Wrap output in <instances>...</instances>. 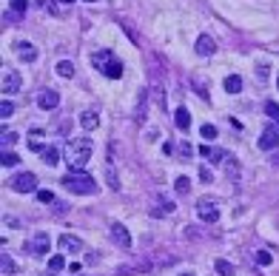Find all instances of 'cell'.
I'll return each mask as SVG.
<instances>
[{
	"mask_svg": "<svg viewBox=\"0 0 279 276\" xmlns=\"http://www.w3.org/2000/svg\"><path fill=\"white\" fill-rule=\"evenodd\" d=\"M222 165H225V171L231 174V177H236V174H239V165H236V157H231V154H225V160H222Z\"/></svg>",
	"mask_w": 279,
	"mask_h": 276,
	"instance_id": "484cf974",
	"label": "cell"
},
{
	"mask_svg": "<svg viewBox=\"0 0 279 276\" xmlns=\"http://www.w3.org/2000/svg\"><path fill=\"white\" fill-rule=\"evenodd\" d=\"M17 131H12V128H3V134H0V142L3 145H12V142H17Z\"/></svg>",
	"mask_w": 279,
	"mask_h": 276,
	"instance_id": "f546056e",
	"label": "cell"
},
{
	"mask_svg": "<svg viewBox=\"0 0 279 276\" xmlns=\"http://www.w3.org/2000/svg\"><path fill=\"white\" fill-rule=\"evenodd\" d=\"M177 154H180V160H183V162H188L191 157H194V145H191L188 139H183V142L177 145Z\"/></svg>",
	"mask_w": 279,
	"mask_h": 276,
	"instance_id": "603a6c76",
	"label": "cell"
},
{
	"mask_svg": "<svg viewBox=\"0 0 279 276\" xmlns=\"http://www.w3.org/2000/svg\"><path fill=\"white\" fill-rule=\"evenodd\" d=\"M265 114L271 117V120L277 123V128H279V105L274 103V100H268V103H265Z\"/></svg>",
	"mask_w": 279,
	"mask_h": 276,
	"instance_id": "f1b7e54d",
	"label": "cell"
},
{
	"mask_svg": "<svg viewBox=\"0 0 279 276\" xmlns=\"http://www.w3.org/2000/svg\"><path fill=\"white\" fill-rule=\"evenodd\" d=\"M14 51H17V57L23 60V63H35L37 60V48L29 43V40H20L17 46H14Z\"/></svg>",
	"mask_w": 279,
	"mask_h": 276,
	"instance_id": "4fadbf2b",
	"label": "cell"
},
{
	"mask_svg": "<svg viewBox=\"0 0 279 276\" xmlns=\"http://www.w3.org/2000/svg\"><path fill=\"white\" fill-rule=\"evenodd\" d=\"M199 134H202V139H217V128L211 126V123H205V126L199 128Z\"/></svg>",
	"mask_w": 279,
	"mask_h": 276,
	"instance_id": "1f68e13d",
	"label": "cell"
},
{
	"mask_svg": "<svg viewBox=\"0 0 279 276\" xmlns=\"http://www.w3.org/2000/svg\"><path fill=\"white\" fill-rule=\"evenodd\" d=\"M17 154H12V151H3V165H6V168H14V165H17Z\"/></svg>",
	"mask_w": 279,
	"mask_h": 276,
	"instance_id": "d6a6232c",
	"label": "cell"
},
{
	"mask_svg": "<svg viewBox=\"0 0 279 276\" xmlns=\"http://www.w3.org/2000/svg\"><path fill=\"white\" fill-rule=\"evenodd\" d=\"M97 126H100V114H97V111H83V114H80V128L94 131Z\"/></svg>",
	"mask_w": 279,
	"mask_h": 276,
	"instance_id": "ac0fdd59",
	"label": "cell"
},
{
	"mask_svg": "<svg viewBox=\"0 0 279 276\" xmlns=\"http://www.w3.org/2000/svg\"><path fill=\"white\" fill-rule=\"evenodd\" d=\"M48 245H51V242H48V236L40 230V233H35L32 239L26 242V251L32 253V256H43V253H48Z\"/></svg>",
	"mask_w": 279,
	"mask_h": 276,
	"instance_id": "ba28073f",
	"label": "cell"
},
{
	"mask_svg": "<svg viewBox=\"0 0 279 276\" xmlns=\"http://www.w3.org/2000/svg\"><path fill=\"white\" fill-rule=\"evenodd\" d=\"M57 245H60V251H66V253H80L83 251V242L77 239V236H71V233H63L57 239Z\"/></svg>",
	"mask_w": 279,
	"mask_h": 276,
	"instance_id": "5bb4252c",
	"label": "cell"
},
{
	"mask_svg": "<svg viewBox=\"0 0 279 276\" xmlns=\"http://www.w3.org/2000/svg\"><path fill=\"white\" fill-rule=\"evenodd\" d=\"M271 162H274V165H279V151H274V157H271Z\"/></svg>",
	"mask_w": 279,
	"mask_h": 276,
	"instance_id": "74e56055",
	"label": "cell"
},
{
	"mask_svg": "<svg viewBox=\"0 0 279 276\" xmlns=\"http://www.w3.org/2000/svg\"><path fill=\"white\" fill-rule=\"evenodd\" d=\"M271 259H274V256H271L268 251H256V262L259 265H271Z\"/></svg>",
	"mask_w": 279,
	"mask_h": 276,
	"instance_id": "836d02e7",
	"label": "cell"
},
{
	"mask_svg": "<svg viewBox=\"0 0 279 276\" xmlns=\"http://www.w3.org/2000/svg\"><path fill=\"white\" fill-rule=\"evenodd\" d=\"M54 71H57L60 77H66V80H69L71 74H74V63H71V60H60L57 66H54Z\"/></svg>",
	"mask_w": 279,
	"mask_h": 276,
	"instance_id": "cb8c5ba5",
	"label": "cell"
},
{
	"mask_svg": "<svg viewBox=\"0 0 279 276\" xmlns=\"http://www.w3.org/2000/svg\"><path fill=\"white\" fill-rule=\"evenodd\" d=\"M12 114H14V103H12V100H3V105H0V117H3V120H9Z\"/></svg>",
	"mask_w": 279,
	"mask_h": 276,
	"instance_id": "4dcf8cb0",
	"label": "cell"
},
{
	"mask_svg": "<svg viewBox=\"0 0 279 276\" xmlns=\"http://www.w3.org/2000/svg\"><path fill=\"white\" fill-rule=\"evenodd\" d=\"M26 142H29V148L35 151V154H43V148H46V145H43V131H40V128H32Z\"/></svg>",
	"mask_w": 279,
	"mask_h": 276,
	"instance_id": "e0dca14e",
	"label": "cell"
},
{
	"mask_svg": "<svg viewBox=\"0 0 279 276\" xmlns=\"http://www.w3.org/2000/svg\"><path fill=\"white\" fill-rule=\"evenodd\" d=\"M40 157H43V162H48V165H57V162H60V148H57V145H46Z\"/></svg>",
	"mask_w": 279,
	"mask_h": 276,
	"instance_id": "44dd1931",
	"label": "cell"
},
{
	"mask_svg": "<svg viewBox=\"0 0 279 276\" xmlns=\"http://www.w3.org/2000/svg\"><path fill=\"white\" fill-rule=\"evenodd\" d=\"M222 86H225V92L228 94H239L242 92V77H239V74H228Z\"/></svg>",
	"mask_w": 279,
	"mask_h": 276,
	"instance_id": "d6986e66",
	"label": "cell"
},
{
	"mask_svg": "<svg viewBox=\"0 0 279 276\" xmlns=\"http://www.w3.org/2000/svg\"><path fill=\"white\" fill-rule=\"evenodd\" d=\"M66 268V259H63V253H57V256H51L48 259V274H60Z\"/></svg>",
	"mask_w": 279,
	"mask_h": 276,
	"instance_id": "d4e9b609",
	"label": "cell"
},
{
	"mask_svg": "<svg viewBox=\"0 0 279 276\" xmlns=\"http://www.w3.org/2000/svg\"><path fill=\"white\" fill-rule=\"evenodd\" d=\"M20 86H23V80H20V74L17 71H3V83H0V89H3V94L6 97H12V94L20 92Z\"/></svg>",
	"mask_w": 279,
	"mask_h": 276,
	"instance_id": "52a82bcc",
	"label": "cell"
},
{
	"mask_svg": "<svg viewBox=\"0 0 279 276\" xmlns=\"http://www.w3.org/2000/svg\"><path fill=\"white\" fill-rule=\"evenodd\" d=\"M151 214L154 217H171V214H174V199L157 194L154 196V202H151Z\"/></svg>",
	"mask_w": 279,
	"mask_h": 276,
	"instance_id": "9c48e42d",
	"label": "cell"
},
{
	"mask_svg": "<svg viewBox=\"0 0 279 276\" xmlns=\"http://www.w3.org/2000/svg\"><path fill=\"white\" fill-rule=\"evenodd\" d=\"M63 188L71 191V194H97V183H94V177L83 171H71L63 177Z\"/></svg>",
	"mask_w": 279,
	"mask_h": 276,
	"instance_id": "7a4b0ae2",
	"label": "cell"
},
{
	"mask_svg": "<svg viewBox=\"0 0 279 276\" xmlns=\"http://www.w3.org/2000/svg\"><path fill=\"white\" fill-rule=\"evenodd\" d=\"M9 6H12V9H14L17 14L26 12V0H9Z\"/></svg>",
	"mask_w": 279,
	"mask_h": 276,
	"instance_id": "d590c367",
	"label": "cell"
},
{
	"mask_svg": "<svg viewBox=\"0 0 279 276\" xmlns=\"http://www.w3.org/2000/svg\"><path fill=\"white\" fill-rule=\"evenodd\" d=\"M220 214H222L220 199H214V196H202V199H197V217L202 219V222H217Z\"/></svg>",
	"mask_w": 279,
	"mask_h": 276,
	"instance_id": "277c9868",
	"label": "cell"
},
{
	"mask_svg": "<svg viewBox=\"0 0 279 276\" xmlns=\"http://www.w3.org/2000/svg\"><path fill=\"white\" fill-rule=\"evenodd\" d=\"M14 274H17V265L12 262L9 253H3V276H14Z\"/></svg>",
	"mask_w": 279,
	"mask_h": 276,
	"instance_id": "83f0119b",
	"label": "cell"
},
{
	"mask_svg": "<svg viewBox=\"0 0 279 276\" xmlns=\"http://www.w3.org/2000/svg\"><path fill=\"white\" fill-rule=\"evenodd\" d=\"M105 183H108L111 191H120V188H123V185H120V177H117V165H114L111 157L105 160Z\"/></svg>",
	"mask_w": 279,
	"mask_h": 276,
	"instance_id": "2e32d148",
	"label": "cell"
},
{
	"mask_svg": "<svg viewBox=\"0 0 279 276\" xmlns=\"http://www.w3.org/2000/svg\"><path fill=\"white\" fill-rule=\"evenodd\" d=\"M180 276H197V274H191V271H186V274H180Z\"/></svg>",
	"mask_w": 279,
	"mask_h": 276,
	"instance_id": "f35d334b",
	"label": "cell"
},
{
	"mask_svg": "<svg viewBox=\"0 0 279 276\" xmlns=\"http://www.w3.org/2000/svg\"><path fill=\"white\" fill-rule=\"evenodd\" d=\"M37 199H40V202H48V205H51V202H54V194H51V191H37Z\"/></svg>",
	"mask_w": 279,
	"mask_h": 276,
	"instance_id": "e575fe53",
	"label": "cell"
},
{
	"mask_svg": "<svg viewBox=\"0 0 279 276\" xmlns=\"http://www.w3.org/2000/svg\"><path fill=\"white\" fill-rule=\"evenodd\" d=\"M89 3H92V0H89Z\"/></svg>",
	"mask_w": 279,
	"mask_h": 276,
	"instance_id": "b9f144b4",
	"label": "cell"
},
{
	"mask_svg": "<svg viewBox=\"0 0 279 276\" xmlns=\"http://www.w3.org/2000/svg\"><path fill=\"white\" fill-rule=\"evenodd\" d=\"M63 157H66L71 171H83V165H86L89 157H92V139H86V137L69 139L66 148H63Z\"/></svg>",
	"mask_w": 279,
	"mask_h": 276,
	"instance_id": "6da1fadb",
	"label": "cell"
},
{
	"mask_svg": "<svg viewBox=\"0 0 279 276\" xmlns=\"http://www.w3.org/2000/svg\"><path fill=\"white\" fill-rule=\"evenodd\" d=\"M148 117V92L140 89L137 92V105H134V123H145Z\"/></svg>",
	"mask_w": 279,
	"mask_h": 276,
	"instance_id": "30bf717a",
	"label": "cell"
},
{
	"mask_svg": "<svg viewBox=\"0 0 279 276\" xmlns=\"http://www.w3.org/2000/svg\"><path fill=\"white\" fill-rule=\"evenodd\" d=\"M174 191H177V194H183V196H186L188 191H191V180H188V177H177Z\"/></svg>",
	"mask_w": 279,
	"mask_h": 276,
	"instance_id": "4316f807",
	"label": "cell"
},
{
	"mask_svg": "<svg viewBox=\"0 0 279 276\" xmlns=\"http://www.w3.org/2000/svg\"><path fill=\"white\" fill-rule=\"evenodd\" d=\"M199 177H202V183H211V171H208V168H202V171H199Z\"/></svg>",
	"mask_w": 279,
	"mask_h": 276,
	"instance_id": "8d00e7d4",
	"label": "cell"
},
{
	"mask_svg": "<svg viewBox=\"0 0 279 276\" xmlns=\"http://www.w3.org/2000/svg\"><path fill=\"white\" fill-rule=\"evenodd\" d=\"M92 63L97 66V71H100V74L111 77V80H117V77L123 74V63H120L111 51H97V54H92Z\"/></svg>",
	"mask_w": 279,
	"mask_h": 276,
	"instance_id": "3957f363",
	"label": "cell"
},
{
	"mask_svg": "<svg viewBox=\"0 0 279 276\" xmlns=\"http://www.w3.org/2000/svg\"><path fill=\"white\" fill-rule=\"evenodd\" d=\"M214 48H217V43H214V37L211 35H199L197 37V54L199 57H211Z\"/></svg>",
	"mask_w": 279,
	"mask_h": 276,
	"instance_id": "9a60e30c",
	"label": "cell"
},
{
	"mask_svg": "<svg viewBox=\"0 0 279 276\" xmlns=\"http://www.w3.org/2000/svg\"><path fill=\"white\" fill-rule=\"evenodd\" d=\"M60 3H74V0H60Z\"/></svg>",
	"mask_w": 279,
	"mask_h": 276,
	"instance_id": "ab89813d",
	"label": "cell"
},
{
	"mask_svg": "<svg viewBox=\"0 0 279 276\" xmlns=\"http://www.w3.org/2000/svg\"><path fill=\"white\" fill-rule=\"evenodd\" d=\"M277 86H279V77H277Z\"/></svg>",
	"mask_w": 279,
	"mask_h": 276,
	"instance_id": "60d3db41",
	"label": "cell"
},
{
	"mask_svg": "<svg viewBox=\"0 0 279 276\" xmlns=\"http://www.w3.org/2000/svg\"><path fill=\"white\" fill-rule=\"evenodd\" d=\"M35 103L40 105V108L51 111V108H57V105H60V94H57V92H48V89H46V92H40V94L35 97Z\"/></svg>",
	"mask_w": 279,
	"mask_h": 276,
	"instance_id": "7c38bea8",
	"label": "cell"
},
{
	"mask_svg": "<svg viewBox=\"0 0 279 276\" xmlns=\"http://www.w3.org/2000/svg\"><path fill=\"white\" fill-rule=\"evenodd\" d=\"M111 239L120 245V248H131V233H128L126 225H120V222H111Z\"/></svg>",
	"mask_w": 279,
	"mask_h": 276,
	"instance_id": "8fae6325",
	"label": "cell"
},
{
	"mask_svg": "<svg viewBox=\"0 0 279 276\" xmlns=\"http://www.w3.org/2000/svg\"><path fill=\"white\" fill-rule=\"evenodd\" d=\"M174 120H177V126L183 128V131H188V128H191V114H188V108H183V105L174 111Z\"/></svg>",
	"mask_w": 279,
	"mask_h": 276,
	"instance_id": "ffe728a7",
	"label": "cell"
},
{
	"mask_svg": "<svg viewBox=\"0 0 279 276\" xmlns=\"http://www.w3.org/2000/svg\"><path fill=\"white\" fill-rule=\"evenodd\" d=\"M259 148L262 151H277L279 148V128L277 126H265L259 134Z\"/></svg>",
	"mask_w": 279,
	"mask_h": 276,
	"instance_id": "8992f818",
	"label": "cell"
},
{
	"mask_svg": "<svg viewBox=\"0 0 279 276\" xmlns=\"http://www.w3.org/2000/svg\"><path fill=\"white\" fill-rule=\"evenodd\" d=\"M214 268H217V274H220V276H236V268H233L228 259H217Z\"/></svg>",
	"mask_w": 279,
	"mask_h": 276,
	"instance_id": "7402d4cb",
	"label": "cell"
},
{
	"mask_svg": "<svg viewBox=\"0 0 279 276\" xmlns=\"http://www.w3.org/2000/svg\"><path fill=\"white\" fill-rule=\"evenodd\" d=\"M9 185H12L17 194H32L37 188V177L32 171H20V174H14V180Z\"/></svg>",
	"mask_w": 279,
	"mask_h": 276,
	"instance_id": "5b68a950",
	"label": "cell"
}]
</instances>
